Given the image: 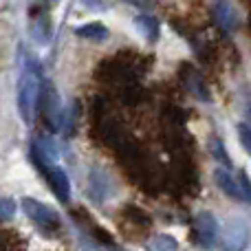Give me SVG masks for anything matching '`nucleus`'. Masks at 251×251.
<instances>
[{
	"label": "nucleus",
	"instance_id": "423d86ee",
	"mask_svg": "<svg viewBox=\"0 0 251 251\" xmlns=\"http://www.w3.org/2000/svg\"><path fill=\"white\" fill-rule=\"evenodd\" d=\"M212 16H214V20H216V25H221L223 29H227V31L236 29V25H238V18H236L234 7H229L227 2H216Z\"/></svg>",
	"mask_w": 251,
	"mask_h": 251
},
{
	"label": "nucleus",
	"instance_id": "f257e3e1",
	"mask_svg": "<svg viewBox=\"0 0 251 251\" xmlns=\"http://www.w3.org/2000/svg\"><path fill=\"white\" fill-rule=\"evenodd\" d=\"M119 229L126 238L130 240H141L150 234L152 227V218L146 209L137 207V205H124L122 212H119Z\"/></svg>",
	"mask_w": 251,
	"mask_h": 251
},
{
	"label": "nucleus",
	"instance_id": "0eeeda50",
	"mask_svg": "<svg viewBox=\"0 0 251 251\" xmlns=\"http://www.w3.org/2000/svg\"><path fill=\"white\" fill-rule=\"evenodd\" d=\"M44 176L49 178L53 192H55V194L60 196L62 201H69V181H66L64 172H60V170H53V168H44Z\"/></svg>",
	"mask_w": 251,
	"mask_h": 251
},
{
	"label": "nucleus",
	"instance_id": "4468645a",
	"mask_svg": "<svg viewBox=\"0 0 251 251\" xmlns=\"http://www.w3.org/2000/svg\"><path fill=\"white\" fill-rule=\"evenodd\" d=\"M238 187H240V194H243V199L251 201V181H249L247 174H245V170H240V183H238Z\"/></svg>",
	"mask_w": 251,
	"mask_h": 251
},
{
	"label": "nucleus",
	"instance_id": "f03ea898",
	"mask_svg": "<svg viewBox=\"0 0 251 251\" xmlns=\"http://www.w3.org/2000/svg\"><path fill=\"white\" fill-rule=\"evenodd\" d=\"M192 236H194V240L199 245H203V247H212L214 240H216V236H218V221L214 218L212 212H203V214L196 216Z\"/></svg>",
	"mask_w": 251,
	"mask_h": 251
},
{
	"label": "nucleus",
	"instance_id": "20e7f679",
	"mask_svg": "<svg viewBox=\"0 0 251 251\" xmlns=\"http://www.w3.org/2000/svg\"><path fill=\"white\" fill-rule=\"evenodd\" d=\"M181 79L185 82V86H187V91L190 93H194L199 100H205V101H209L212 97H209V91H207V86H205V77L199 73V71L194 69V66H190V64H183L181 66Z\"/></svg>",
	"mask_w": 251,
	"mask_h": 251
},
{
	"label": "nucleus",
	"instance_id": "dca6fc26",
	"mask_svg": "<svg viewBox=\"0 0 251 251\" xmlns=\"http://www.w3.org/2000/svg\"><path fill=\"white\" fill-rule=\"evenodd\" d=\"M247 2H249V4H251V0H247Z\"/></svg>",
	"mask_w": 251,
	"mask_h": 251
},
{
	"label": "nucleus",
	"instance_id": "f8f14e48",
	"mask_svg": "<svg viewBox=\"0 0 251 251\" xmlns=\"http://www.w3.org/2000/svg\"><path fill=\"white\" fill-rule=\"evenodd\" d=\"M238 137H240V143H243V148L247 150V154L251 156V128L247 124H240L238 126Z\"/></svg>",
	"mask_w": 251,
	"mask_h": 251
},
{
	"label": "nucleus",
	"instance_id": "2eb2a0df",
	"mask_svg": "<svg viewBox=\"0 0 251 251\" xmlns=\"http://www.w3.org/2000/svg\"><path fill=\"white\" fill-rule=\"evenodd\" d=\"M47 2H55V0H47Z\"/></svg>",
	"mask_w": 251,
	"mask_h": 251
},
{
	"label": "nucleus",
	"instance_id": "9b49d317",
	"mask_svg": "<svg viewBox=\"0 0 251 251\" xmlns=\"http://www.w3.org/2000/svg\"><path fill=\"white\" fill-rule=\"evenodd\" d=\"M75 33L84 40H104V38H108V29H106L101 22H88V25L75 29Z\"/></svg>",
	"mask_w": 251,
	"mask_h": 251
},
{
	"label": "nucleus",
	"instance_id": "7ed1b4c3",
	"mask_svg": "<svg viewBox=\"0 0 251 251\" xmlns=\"http://www.w3.org/2000/svg\"><path fill=\"white\" fill-rule=\"evenodd\" d=\"M247 243H249L247 225H245V223L234 221L225 229V236H223V249L225 251H245Z\"/></svg>",
	"mask_w": 251,
	"mask_h": 251
},
{
	"label": "nucleus",
	"instance_id": "1a4fd4ad",
	"mask_svg": "<svg viewBox=\"0 0 251 251\" xmlns=\"http://www.w3.org/2000/svg\"><path fill=\"white\" fill-rule=\"evenodd\" d=\"M31 16L35 18L33 22V35L40 40V42H47L49 35H51V25H49V16L42 11V9H33Z\"/></svg>",
	"mask_w": 251,
	"mask_h": 251
},
{
	"label": "nucleus",
	"instance_id": "9d476101",
	"mask_svg": "<svg viewBox=\"0 0 251 251\" xmlns=\"http://www.w3.org/2000/svg\"><path fill=\"white\" fill-rule=\"evenodd\" d=\"M216 183H218V187H223V192H225L227 196H231V199H243L238 183L231 178V174L227 172V170H216Z\"/></svg>",
	"mask_w": 251,
	"mask_h": 251
},
{
	"label": "nucleus",
	"instance_id": "6e6552de",
	"mask_svg": "<svg viewBox=\"0 0 251 251\" xmlns=\"http://www.w3.org/2000/svg\"><path fill=\"white\" fill-rule=\"evenodd\" d=\"M134 26H137L139 33H141L146 40H150V42L159 38V22H156L152 16H137L134 18Z\"/></svg>",
	"mask_w": 251,
	"mask_h": 251
},
{
	"label": "nucleus",
	"instance_id": "ddd939ff",
	"mask_svg": "<svg viewBox=\"0 0 251 251\" xmlns=\"http://www.w3.org/2000/svg\"><path fill=\"white\" fill-rule=\"evenodd\" d=\"M212 150H214V156H216L218 161H223V163H225V168H229V165H231V159H229V156H227L225 146H223V143L218 141V139L212 143Z\"/></svg>",
	"mask_w": 251,
	"mask_h": 251
},
{
	"label": "nucleus",
	"instance_id": "f3484780",
	"mask_svg": "<svg viewBox=\"0 0 251 251\" xmlns=\"http://www.w3.org/2000/svg\"><path fill=\"white\" fill-rule=\"evenodd\" d=\"M249 22H251V20H249Z\"/></svg>",
	"mask_w": 251,
	"mask_h": 251
},
{
	"label": "nucleus",
	"instance_id": "39448f33",
	"mask_svg": "<svg viewBox=\"0 0 251 251\" xmlns=\"http://www.w3.org/2000/svg\"><path fill=\"white\" fill-rule=\"evenodd\" d=\"M35 97H38V82H35V77L31 73H25L22 75V82H20V110L26 122L31 119V110H33Z\"/></svg>",
	"mask_w": 251,
	"mask_h": 251
}]
</instances>
